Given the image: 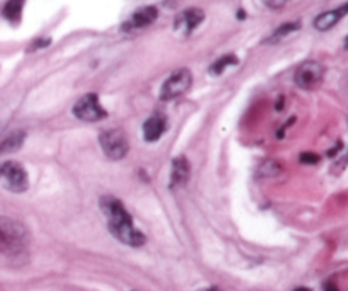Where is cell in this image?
<instances>
[{
    "label": "cell",
    "mask_w": 348,
    "mask_h": 291,
    "mask_svg": "<svg viewBox=\"0 0 348 291\" xmlns=\"http://www.w3.org/2000/svg\"><path fill=\"white\" fill-rule=\"evenodd\" d=\"M100 210L107 218L109 230L115 239L129 247H139L144 244V235L133 223V218L126 211L123 203L112 196H104L100 200Z\"/></svg>",
    "instance_id": "6da1fadb"
},
{
    "label": "cell",
    "mask_w": 348,
    "mask_h": 291,
    "mask_svg": "<svg viewBox=\"0 0 348 291\" xmlns=\"http://www.w3.org/2000/svg\"><path fill=\"white\" fill-rule=\"evenodd\" d=\"M31 237L26 225L14 218L0 216V254L17 257L26 254Z\"/></svg>",
    "instance_id": "7a4b0ae2"
},
{
    "label": "cell",
    "mask_w": 348,
    "mask_h": 291,
    "mask_svg": "<svg viewBox=\"0 0 348 291\" xmlns=\"http://www.w3.org/2000/svg\"><path fill=\"white\" fill-rule=\"evenodd\" d=\"M99 142H100V147H102L104 155L110 160L124 158L129 150V143H128V138H126V133L119 128H112V130H107V132H102L99 137Z\"/></svg>",
    "instance_id": "3957f363"
},
{
    "label": "cell",
    "mask_w": 348,
    "mask_h": 291,
    "mask_svg": "<svg viewBox=\"0 0 348 291\" xmlns=\"http://www.w3.org/2000/svg\"><path fill=\"white\" fill-rule=\"evenodd\" d=\"M0 182L11 192H24L29 187L26 169L17 162H6L0 166Z\"/></svg>",
    "instance_id": "277c9868"
},
{
    "label": "cell",
    "mask_w": 348,
    "mask_h": 291,
    "mask_svg": "<svg viewBox=\"0 0 348 291\" xmlns=\"http://www.w3.org/2000/svg\"><path fill=\"white\" fill-rule=\"evenodd\" d=\"M192 85V74L188 69H178L163 82L160 97L163 101H172L183 95Z\"/></svg>",
    "instance_id": "5b68a950"
},
{
    "label": "cell",
    "mask_w": 348,
    "mask_h": 291,
    "mask_svg": "<svg viewBox=\"0 0 348 291\" xmlns=\"http://www.w3.org/2000/svg\"><path fill=\"white\" fill-rule=\"evenodd\" d=\"M323 77H325V69H323L321 63L307 60L299 65L296 75H294V82L304 90H314L316 87L321 85Z\"/></svg>",
    "instance_id": "8992f818"
},
{
    "label": "cell",
    "mask_w": 348,
    "mask_h": 291,
    "mask_svg": "<svg viewBox=\"0 0 348 291\" xmlns=\"http://www.w3.org/2000/svg\"><path fill=\"white\" fill-rule=\"evenodd\" d=\"M73 114L82 121H99L107 116L105 109H102V106L99 103V95L97 94H85L84 97H80L73 106Z\"/></svg>",
    "instance_id": "52a82bcc"
},
{
    "label": "cell",
    "mask_w": 348,
    "mask_h": 291,
    "mask_svg": "<svg viewBox=\"0 0 348 291\" xmlns=\"http://www.w3.org/2000/svg\"><path fill=\"white\" fill-rule=\"evenodd\" d=\"M158 17V9L154 6H146L138 9L136 12H133V16L123 24V31L126 33H134L141 31V29L151 26Z\"/></svg>",
    "instance_id": "ba28073f"
},
{
    "label": "cell",
    "mask_w": 348,
    "mask_h": 291,
    "mask_svg": "<svg viewBox=\"0 0 348 291\" xmlns=\"http://www.w3.org/2000/svg\"><path fill=\"white\" fill-rule=\"evenodd\" d=\"M202 21H204V12L201 9L192 7L178 14L175 17V22H173V29L177 33H182L183 36H188Z\"/></svg>",
    "instance_id": "9c48e42d"
},
{
    "label": "cell",
    "mask_w": 348,
    "mask_h": 291,
    "mask_svg": "<svg viewBox=\"0 0 348 291\" xmlns=\"http://www.w3.org/2000/svg\"><path fill=\"white\" fill-rule=\"evenodd\" d=\"M167 130V118L163 114H153L143 124V135L146 142H157Z\"/></svg>",
    "instance_id": "30bf717a"
},
{
    "label": "cell",
    "mask_w": 348,
    "mask_h": 291,
    "mask_svg": "<svg viewBox=\"0 0 348 291\" xmlns=\"http://www.w3.org/2000/svg\"><path fill=\"white\" fill-rule=\"evenodd\" d=\"M348 14V2L345 6L335 9V11H328V12H323L320 14L316 19H314V27L318 29V31H328V29H331L333 26H336L338 22H340V19H343Z\"/></svg>",
    "instance_id": "8fae6325"
},
{
    "label": "cell",
    "mask_w": 348,
    "mask_h": 291,
    "mask_svg": "<svg viewBox=\"0 0 348 291\" xmlns=\"http://www.w3.org/2000/svg\"><path fill=\"white\" fill-rule=\"evenodd\" d=\"M190 176V166L185 157H177L172 162V172H170V187H180L188 181Z\"/></svg>",
    "instance_id": "7c38bea8"
},
{
    "label": "cell",
    "mask_w": 348,
    "mask_h": 291,
    "mask_svg": "<svg viewBox=\"0 0 348 291\" xmlns=\"http://www.w3.org/2000/svg\"><path fill=\"white\" fill-rule=\"evenodd\" d=\"M24 140H26V133L24 132H11L6 137L0 138V155L17 152L22 147Z\"/></svg>",
    "instance_id": "4fadbf2b"
},
{
    "label": "cell",
    "mask_w": 348,
    "mask_h": 291,
    "mask_svg": "<svg viewBox=\"0 0 348 291\" xmlns=\"http://www.w3.org/2000/svg\"><path fill=\"white\" fill-rule=\"evenodd\" d=\"M22 7H24V0H9L6 7H4V17L12 22L19 21L22 14Z\"/></svg>",
    "instance_id": "5bb4252c"
},
{
    "label": "cell",
    "mask_w": 348,
    "mask_h": 291,
    "mask_svg": "<svg viewBox=\"0 0 348 291\" xmlns=\"http://www.w3.org/2000/svg\"><path fill=\"white\" fill-rule=\"evenodd\" d=\"M236 63H238V58L235 55H224V56H221L219 60H216L212 63L209 72L212 75H219V74H223L224 69H228L229 65H236Z\"/></svg>",
    "instance_id": "9a60e30c"
},
{
    "label": "cell",
    "mask_w": 348,
    "mask_h": 291,
    "mask_svg": "<svg viewBox=\"0 0 348 291\" xmlns=\"http://www.w3.org/2000/svg\"><path fill=\"white\" fill-rule=\"evenodd\" d=\"M280 172H282V167H280V164L275 162V160H267V162H263L258 169L260 177H275V176H279Z\"/></svg>",
    "instance_id": "2e32d148"
},
{
    "label": "cell",
    "mask_w": 348,
    "mask_h": 291,
    "mask_svg": "<svg viewBox=\"0 0 348 291\" xmlns=\"http://www.w3.org/2000/svg\"><path fill=\"white\" fill-rule=\"evenodd\" d=\"M301 27V24L299 22H287V24H282L280 27L275 29V33L272 35V38H270V43H275V41H279L280 38H284V36H287V35H291V33H296L297 29Z\"/></svg>",
    "instance_id": "e0dca14e"
},
{
    "label": "cell",
    "mask_w": 348,
    "mask_h": 291,
    "mask_svg": "<svg viewBox=\"0 0 348 291\" xmlns=\"http://www.w3.org/2000/svg\"><path fill=\"white\" fill-rule=\"evenodd\" d=\"M299 160H301V164H306V166H314V164L320 162V155H316L313 152H304L301 153Z\"/></svg>",
    "instance_id": "ac0fdd59"
},
{
    "label": "cell",
    "mask_w": 348,
    "mask_h": 291,
    "mask_svg": "<svg viewBox=\"0 0 348 291\" xmlns=\"http://www.w3.org/2000/svg\"><path fill=\"white\" fill-rule=\"evenodd\" d=\"M262 2L270 9H282L289 0H262Z\"/></svg>",
    "instance_id": "d6986e66"
},
{
    "label": "cell",
    "mask_w": 348,
    "mask_h": 291,
    "mask_svg": "<svg viewBox=\"0 0 348 291\" xmlns=\"http://www.w3.org/2000/svg\"><path fill=\"white\" fill-rule=\"evenodd\" d=\"M51 43V40H40V41H36L34 45H32V48H45L48 46Z\"/></svg>",
    "instance_id": "ffe728a7"
},
{
    "label": "cell",
    "mask_w": 348,
    "mask_h": 291,
    "mask_svg": "<svg viewBox=\"0 0 348 291\" xmlns=\"http://www.w3.org/2000/svg\"><path fill=\"white\" fill-rule=\"evenodd\" d=\"M325 291H340L333 283H326L325 284Z\"/></svg>",
    "instance_id": "44dd1931"
},
{
    "label": "cell",
    "mask_w": 348,
    "mask_h": 291,
    "mask_svg": "<svg viewBox=\"0 0 348 291\" xmlns=\"http://www.w3.org/2000/svg\"><path fill=\"white\" fill-rule=\"evenodd\" d=\"M245 17V12L243 11H238V19H243Z\"/></svg>",
    "instance_id": "7402d4cb"
},
{
    "label": "cell",
    "mask_w": 348,
    "mask_h": 291,
    "mask_svg": "<svg viewBox=\"0 0 348 291\" xmlns=\"http://www.w3.org/2000/svg\"><path fill=\"white\" fill-rule=\"evenodd\" d=\"M202 291H217L216 288H207V289H202Z\"/></svg>",
    "instance_id": "603a6c76"
},
{
    "label": "cell",
    "mask_w": 348,
    "mask_h": 291,
    "mask_svg": "<svg viewBox=\"0 0 348 291\" xmlns=\"http://www.w3.org/2000/svg\"><path fill=\"white\" fill-rule=\"evenodd\" d=\"M296 291H311V289H306V288H299V289H296Z\"/></svg>",
    "instance_id": "cb8c5ba5"
}]
</instances>
